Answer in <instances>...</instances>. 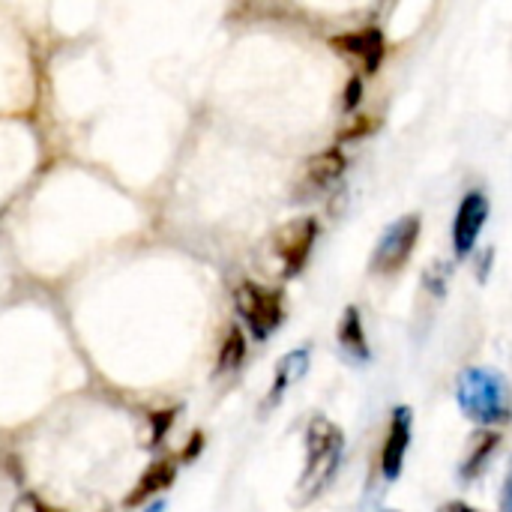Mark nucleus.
I'll list each match as a JSON object with an SVG mask.
<instances>
[{
    "label": "nucleus",
    "mask_w": 512,
    "mask_h": 512,
    "mask_svg": "<svg viewBox=\"0 0 512 512\" xmlns=\"http://www.w3.org/2000/svg\"><path fill=\"white\" fill-rule=\"evenodd\" d=\"M345 459V432L324 414H315L306 426V468L297 480V504L306 507L327 492Z\"/></svg>",
    "instance_id": "obj_1"
},
{
    "label": "nucleus",
    "mask_w": 512,
    "mask_h": 512,
    "mask_svg": "<svg viewBox=\"0 0 512 512\" xmlns=\"http://www.w3.org/2000/svg\"><path fill=\"white\" fill-rule=\"evenodd\" d=\"M456 402L462 414L483 429H495L510 420V384L492 366L465 369L456 381Z\"/></svg>",
    "instance_id": "obj_2"
},
{
    "label": "nucleus",
    "mask_w": 512,
    "mask_h": 512,
    "mask_svg": "<svg viewBox=\"0 0 512 512\" xmlns=\"http://www.w3.org/2000/svg\"><path fill=\"white\" fill-rule=\"evenodd\" d=\"M234 306H237V315L243 318L246 330L258 342L270 339L285 321V294L270 285L240 282L234 288Z\"/></svg>",
    "instance_id": "obj_3"
},
{
    "label": "nucleus",
    "mask_w": 512,
    "mask_h": 512,
    "mask_svg": "<svg viewBox=\"0 0 512 512\" xmlns=\"http://www.w3.org/2000/svg\"><path fill=\"white\" fill-rule=\"evenodd\" d=\"M318 231H321V225L315 216H297L273 234L270 252H273V261H276V270L282 279H294L303 273V267L309 264L312 249L318 243Z\"/></svg>",
    "instance_id": "obj_4"
},
{
    "label": "nucleus",
    "mask_w": 512,
    "mask_h": 512,
    "mask_svg": "<svg viewBox=\"0 0 512 512\" xmlns=\"http://www.w3.org/2000/svg\"><path fill=\"white\" fill-rule=\"evenodd\" d=\"M420 234H423V216L420 213H405L402 219L387 225L384 234L378 237V246H375L372 261H369L372 273H378V276L399 273L411 261V255L420 243Z\"/></svg>",
    "instance_id": "obj_5"
},
{
    "label": "nucleus",
    "mask_w": 512,
    "mask_h": 512,
    "mask_svg": "<svg viewBox=\"0 0 512 512\" xmlns=\"http://www.w3.org/2000/svg\"><path fill=\"white\" fill-rule=\"evenodd\" d=\"M330 48L339 54V57H348L360 75H375L387 57V39L381 33V27L375 24H366V27H357V30H345V33H336L330 39Z\"/></svg>",
    "instance_id": "obj_6"
},
{
    "label": "nucleus",
    "mask_w": 512,
    "mask_h": 512,
    "mask_svg": "<svg viewBox=\"0 0 512 512\" xmlns=\"http://www.w3.org/2000/svg\"><path fill=\"white\" fill-rule=\"evenodd\" d=\"M489 213H492V204H489L483 189H471L459 201V210L453 219V252H456V258H468L474 252L480 231L489 222Z\"/></svg>",
    "instance_id": "obj_7"
},
{
    "label": "nucleus",
    "mask_w": 512,
    "mask_h": 512,
    "mask_svg": "<svg viewBox=\"0 0 512 512\" xmlns=\"http://www.w3.org/2000/svg\"><path fill=\"white\" fill-rule=\"evenodd\" d=\"M411 432H414V414L408 405H396L390 426H387V438L381 447V474L387 483H396L402 477L405 468V456L411 447Z\"/></svg>",
    "instance_id": "obj_8"
},
{
    "label": "nucleus",
    "mask_w": 512,
    "mask_h": 512,
    "mask_svg": "<svg viewBox=\"0 0 512 512\" xmlns=\"http://www.w3.org/2000/svg\"><path fill=\"white\" fill-rule=\"evenodd\" d=\"M348 168V156L342 153V147H327L321 153H315L306 168H303V180H300V189L303 195H318V192H327Z\"/></svg>",
    "instance_id": "obj_9"
},
{
    "label": "nucleus",
    "mask_w": 512,
    "mask_h": 512,
    "mask_svg": "<svg viewBox=\"0 0 512 512\" xmlns=\"http://www.w3.org/2000/svg\"><path fill=\"white\" fill-rule=\"evenodd\" d=\"M336 342H339V351L363 366L372 360V348H369V336H366V327H363V315L357 306H348L339 318V327H336Z\"/></svg>",
    "instance_id": "obj_10"
},
{
    "label": "nucleus",
    "mask_w": 512,
    "mask_h": 512,
    "mask_svg": "<svg viewBox=\"0 0 512 512\" xmlns=\"http://www.w3.org/2000/svg\"><path fill=\"white\" fill-rule=\"evenodd\" d=\"M174 480H177V462H174V459H156V462L141 474V480L135 483V489L126 495L123 507H126V510H138V507H144L150 498H156L159 492L171 489V486H174Z\"/></svg>",
    "instance_id": "obj_11"
},
{
    "label": "nucleus",
    "mask_w": 512,
    "mask_h": 512,
    "mask_svg": "<svg viewBox=\"0 0 512 512\" xmlns=\"http://www.w3.org/2000/svg\"><path fill=\"white\" fill-rule=\"evenodd\" d=\"M306 372H309V348L288 351V354L279 360V366H276L273 387H270V393H267V399H264V408H267V411L276 408V405L285 399V393H288Z\"/></svg>",
    "instance_id": "obj_12"
},
{
    "label": "nucleus",
    "mask_w": 512,
    "mask_h": 512,
    "mask_svg": "<svg viewBox=\"0 0 512 512\" xmlns=\"http://www.w3.org/2000/svg\"><path fill=\"white\" fill-rule=\"evenodd\" d=\"M498 447H501V432H492V429L477 432V438L471 441V450L465 453V462L459 468L462 480L465 483H474L486 471V465L492 462V456H495Z\"/></svg>",
    "instance_id": "obj_13"
},
{
    "label": "nucleus",
    "mask_w": 512,
    "mask_h": 512,
    "mask_svg": "<svg viewBox=\"0 0 512 512\" xmlns=\"http://www.w3.org/2000/svg\"><path fill=\"white\" fill-rule=\"evenodd\" d=\"M243 360H246V336H243V330L234 324V327H228V336H225V342H222V348H219L216 375H228V372L240 369Z\"/></svg>",
    "instance_id": "obj_14"
},
{
    "label": "nucleus",
    "mask_w": 512,
    "mask_h": 512,
    "mask_svg": "<svg viewBox=\"0 0 512 512\" xmlns=\"http://www.w3.org/2000/svg\"><path fill=\"white\" fill-rule=\"evenodd\" d=\"M450 276H453V267L447 261H432L423 273V285L432 297H444L447 294V285H450Z\"/></svg>",
    "instance_id": "obj_15"
},
{
    "label": "nucleus",
    "mask_w": 512,
    "mask_h": 512,
    "mask_svg": "<svg viewBox=\"0 0 512 512\" xmlns=\"http://www.w3.org/2000/svg\"><path fill=\"white\" fill-rule=\"evenodd\" d=\"M381 126V120L378 117H354V120H348V126L336 135V147H342V144H351V141H360V138H366V135H372L375 129Z\"/></svg>",
    "instance_id": "obj_16"
},
{
    "label": "nucleus",
    "mask_w": 512,
    "mask_h": 512,
    "mask_svg": "<svg viewBox=\"0 0 512 512\" xmlns=\"http://www.w3.org/2000/svg\"><path fill=\"white\" fill-rule=\"evenodd\" d=\"M174 417H177V408H168V411H156V414H150V423H153V426H150V432H153V435H150V441H147L150 447H156V444L168 435V429H171Z\"/></svg>",
    "instance_id": "obj_17"
},
{
    "label": "nucleus",
    "mask_w": 512,
    "mask_h": 512,
    "mask_svg": "<svg viewBox=\"0 0 512 512\" xmlns=\"http://www.w3.org/2000/svg\"><path fill=\"white\" fill-rule=\"evenodd\" d=\"M360 102H363V78H360V75H354V78H351V81L345 84L342 108H345V111L351 114V111H354V108H357Z\"/></svg>",
    "instance_id": "obj_18"
},
{
    "label": "nucleus",
    "mask_w": 512,
    "mask_h": 512,
    "mask_svg": "<svg viewBox=\"0 0 512 512\" xmlns=\"http://www.w3.org/2000/svg\"><path fill=\"white\" fill-rule=\"evenodd\" d=\"M15 512H60V510H54V507L42 504L36 495H24V498L15 504Z\"/></svg>",
    "instance_id": "obj_19"
},
{
    "label": "nucleus",
    "mask_w": 512,
    "mask_h": 512,
    "mask_svg": "<svg viewBox=\"0 0 512 512\" xmlns=\"http://www.w3.org/2000/svg\"><path fill=\"white\" fill-rule=\"evenodd\" d=\"M201 450H204V435H201V432H195V435H192V441L183 447L180 459H183V462H192V459H198V453H201Z\"/></svg>",
    "instance_id": "obj_20"
},
{
    "label": "nucleus",
    "mask_w": 512,
    "mask_h": 512,
    "mask_svg": "<svg viewBox=\"0 0 512 512\" xmlns=\"http://www.w3.org/2000/svg\"><path fill=\"white\" fill-rule=\"evenodd\" d=\"M501 512H512V462L507 480H504V489H501Z\"/></svg>",
    "instance_id": "obj_21"
},
{
    "label": "nucleus",
    "mask_w": 512,
    "mask_h": 512,
    "mask_svg": "<svg viewBox=\"0 0 512 512\" xmlns=\"http://www.w3.org/2000/svg\"><path fill=\"white\" fill-rule=\"evenodd\" d=\"M438 512H480L474 510L471 504H465V501H447V504H441L438 507Z\"/></svg>",
    "instance_id": "obj_22"
},
{
    "label": "nucleus",
    "mask_w": 512,
    "mask_h": 512,
    "mask_svg": "<svg viewBox=\"0 0 512 512\" xmlns=\"http://www.w3.org/2000/svg\"><path fill=\"white\" fill-rule=\"evenodd\" d=\"M168 510V504H165V501H159V498H156V501H153V504H150V507H144V510L141 512H165Z\"/></svg>",
    "instance_id": "obj_23"
},
{
    "label": "nucleus",
    "mask_w": 512,
    "mask_h": 512,
    "mask_svg": "<svg viewBox=\"0 0 512 512\" xmlns=\"http://www.w3.org/2000/svg\"><path fill=\"white\" fill-rule=\"evenodd\" d=\"M381 512H399V510H381Z\"/></svg>",
    "instance_id": "obj_24"
}]
</instances>
